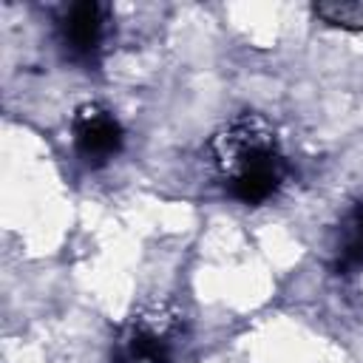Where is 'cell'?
I'll use <instances>...</instances> for the list:
<instances>
[{"mask_svg":"<svg viewBox=\"0 0 363 363\" xmlns=\"http://www.w3.org/2000/svg\"><path fill=\"white\" fill-rule=\"evenodd\" d=\"M337 269L340 272H357L363 269V204L346 218L340 250H337Z\"/></svg>","mask_w":363,"mask_h":363,"instance_id":"5","label":"cell"},{"mask_svg":"<svg viewBox=\"0 0 363 363\" xmlns=\"http://www.w3.org/2000/svg\"><path fill=\"white\" fill-rule=\"evenodd\" d=\"M71 133H74L77 153L88 164H102V162L113 159L125 142V130H122L119 119L99 102H85L77 108Z\"/></svg>","mask_w":363,"mask_h":363,"instance_id":"3","label":"cell"},{"mask_svg":"<svg viewBox=\"0 0 363 363\" xmlns=\"http://www.w3.org/2000/svg\"><path fill=\"white\" fill-rule=\"evenodd\" d=\"M213 159L233 199L241 204L269 201L286 176L275 133L261 116L244 113L213 136Z\"/></svg>","mask_w":363,"mask_h":363,"instance_id":"1","label":"cell"},{"mask_svg":"<svg viewBox=\"0 0 363 363\" xmlns=\"http://www.w3.org/2000/svg\"><path fill=\"white\" fill-rule=\"evenodd\" d=\"M182 318L167 303L139 309L119 332L111 363H176Z\"/></svg>","mask_w":363,"mask_h":363,"instance_id":"2","label":"cell"},{"mask_svg":"<svg viewBox=\"0 0 363 363\" xmlns=\"http://www.w3.org/2000/svg\"><path fill=\"white\" fill-rule=\"evenodd\" d=\"M315 14L335 26V28H346V31H360L363 28V3L360 0H332V3H318Z\"/></svg>","mask_w":363,"mask_h":363,"instance_id":"6","label":"cell"},{"mask_svg":"<svg viewBox=\"0 0 363 363\" xmlns=\"http://www.w3.org/2000/svg\"><path fill=\"white\" fill-rule=\"evenodd\" d=\"M60 31H62V43L65 48L79 57V60H91L102 40H105V9L99 3H74L68 6V11L62 14V23H60Z\"/></svg>","mask_w":363,"mask_h":363,"instance_id":"4","label":"cell"}]
</instances>
